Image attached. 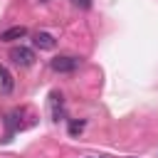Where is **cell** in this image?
I'll use <instances>...</instances> for the list:
<instances>
[{"label":"cell","instance_id":"2","mask_svg":"<svg viewBox=\"0 0 158 158\" xmlns=\"http://www.w3.org/2000/svg\"><path fill=\"white\" fill-rule=\"evenodd\" d=\"M10 59L20 67H32L35 64V52L30 47H12L10 49Z\"/></svg>","mask_w":158,"mask_h":158},{"label":"cell","instance_id":"9","mask_svg":"<svg viewBox=\"0 0 158 158\" xmlns=\"http://www.w3.org/2000/svg\"><path fill=\"white\" fill-rule=\"evenodd\" d=\"M40 2H47V0H40Z\"/></svg>","mask_w":158,"mask_h":158},{"label":"cell","instance_id":"5","mask_svg":"<svg viewBox=\"0 0 158 158\" xmlns=\"http://www.w3.org/2000/svg\"><path fill=\"white\" fill-rule=\"evenodd\" d=\"M12 86H15V81H12L10 69H7L5 64H0V91H2V94H10Z\"/></svg>","mask_w":158,"mask_h":158},{"label":"cell","instance_id":"8","mask_svg":"<svg viewBox=\"0 0 158 158\" xmlns=\"http://www.w3.org/2000/svg\"><path fill=\"white\" fill-rule=\"evenodd\" d=\"M89 158H94V156H89ZM99 158H101V156H99Z\"/></svg>","mask_w":158,"mask_h":158},{"label":"cell","instance_id":"4","mask_svg":"<svg viewBox=\"0 0 158 158\" xmlns=\"http://www.w3.org/2000/svg\"><path fill=\"white\" fill-rule=\"evenodd\" d=\"M22 37H27V27H22V25H15V27L0 32V42H12V40H22Z\"/></svg>","mask_w":158,"mask_h":158},{"label":"cell","instance_id":"10","mask_svg":"<svg viewBox=\"0 0 158 158\" xmlns=\"http://www.w3.org/2000/svg\"><path fill=\"white\" fill-rule=\"evenodd\" d=\"M126 158H133V156H126Z\"/></svg>","mask_w":158,"mask_h":158},{"label":"cell","instance_id":"1","mask_svg":"<svg viewBox=\"0 0 158 158\" xmlns=\"http://www.w3.org/2000/svg\"><path fill=\"white\" fill-rule=\"evenodd\" d=\"M79 64H81L79 57H54V59L49 62V67H52L54 72H59V74H69V72L79 69Z\"/></svg>","mask_w":158,"mask_h":158},{"label":"cell","instance_id":"7","mask_svg":"<svg viewBox=\"0 0 158 158\" xmlns=\"http://www.w3.org/2000/svg\"><path fill=\"white\" fill-rule=\"evenodd\" d=\"M72 5H77L79 10H89L91 7V0H72Z\"/></svg>","mask_w":158,"mask_h":158},{"label":"cell","instance_id":"6","mask_svg":"<svg viewBox=\"0 0 158 158\" xmlns=\"http://www.w3.org/2000/svg\"><path fill=\"white\" fill-rule=\"evenodd\" d=\"M84 131V121H69V133L72 136H79Z\"/></svg>","mask_w":158,"mask_h":158},{"label":"cell","instance_id":"3","mask_svg":"<svg viewBox=\"0 0 158 158\" xmlns=\"http://www.w3.org/2000/svg\"><path fill=\"white\" fill-rule=\"evenodd\" d=\"M32 44L40 47V49H54L57 40H54L49 32H35V35H32Z\"/></svg>","mask_w":158,"mask_h":158}]
</instances>
